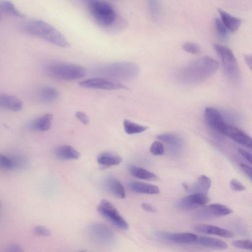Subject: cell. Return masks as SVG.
<instances>
[{"instance_id":"6da1fadb","label":"cell","mask_w":252,"mask_h":252,"mask_svg":"<svg viewBox=\"0 0 252 252\" xmlns=\"http://www.w3.org/2000/svg\"><path fill=\"white\" fill-rule=\"evenodd\" d=\"M218 68V62L213 59L201 57L180 69L177 73V79L184 84H196L211 77Z\"/></svg>"},{"instance_id":"7a4b0ae2","label":"cell","mask_w":252,"mask_h":252,"mask_svg":"<svg viewBox=\"0 0 252 252\" xmlns=\"http://www.w3.org/2000/svg\"><path fill=\"white\" fill-rule=\"evenodd\" d=\"M20 30L24 33L43 40L63 48H69L70 43L56 28L48 23L39 20H33L21 23Z\"/></svg>"},{"instance_id":"3957f363","label":"cell","mask_w":252,"mask_h":252,"mask_svg":"<svg viewBox=\"0 0 252 252\" xmlns=\"http://www.w3.org/2000/svg\"><path fill=\"white\" fill-rule=\"evenodd\" d=\"M93 73L96 76L111 79H130L135 78L139 73V67L130 62H119L100 66Z\"/></svg>"},{"instance_id":"277c9868","label":"cell","mask_w":252,"mask_h":252,"mask_svg":"<svg viewBox=\"0 0 252 252\" xmlns=\"http://www.w3.org/2000/svg\"><path fill=\"white\" fill-rule=\"evenodd\" d=\"M45 72L50 77L63 81L82 78L86 74L85 69L80 65L58 62L48 64L45 67Z\"/></svg>"},{"instance_id":"5b68a950","label":"cell","mask_w":252,"mask_h":252,"mask_svg":"<svg viewBox=\"0 0 252 252\" xmlns=\"http://www.w3.org/2000/svg\"><path fill=\"white\" fill-rule=\"evenodd\" d=\"M214 49L218 55L226 77L233 83H237L240 80L239 65L232 51L222 45L215 44Z\"/></svg>"},{"instance_id":"8992f818","label":"cell","mask_w":252,"mask_h":252,"mask_svg":"<svg viewBox=\"0 0 252 252\" xmlns=\"http://www.w3.org/2000/svg\"><path fill=\"white\" fill-rule=\"evenodd\" d=\"M88 8L93 19L102 26H111L116 20L115 10L110 4L106 2L93 0L88 3Z\"/></svg>"},{"instance_id":"52a82bcc","label":"cell","mask_w":252,"mask_h":252,"mask_svg":"<svg viewBox=\"0 0 252 252\" xmlns=\"http://www.w3.org/2000/svg\"><path fill=\"white\" fill-rule=\"evenodd\" d=\"M99 213L115 226L123 230H127L129 225L121 215L117 208L109 201L102 200L97 207Z\"/></svg>"},{"instance_id":"ba28073f","label":"cell","mask_w":252,"mask_h":252,"mask_svg":"<svg viewBox=\"0 0 252 252\" xmlns=\"http://www.w3.org/2000/svg\"><path fill=\"white\" fill-rule=\"evenodd\" d=\"M79 85L83 88L106 90L126 89V86L109 78L96 77L81 81Z\"/></svg>"},{"instance_id":"9c48e42d","label":"cell","mask_w":252,"mask_h":252,"mask_svg":"<svg viewBox=\"0 0 252 252\" xmlns=\"http://www.w3.org/2000/svg\"><path fill=\"white\" fill-rule=\"evenodd\" d=\"M232 212V210L225 205L219 203H214L198 210L194 216L199 220H207L225 216Z\"/></svg>"},{"instance_id":"30bf717a","label":"cell","mask_w":252,"mask_h":252,"mask_svg":"<svg viewBox=\"0 0 252 252\" xmlns=\"http://www.w3.org/2000/svg\"><path fill=\"white\" fill-rule=\"evenodd\" d=\"M155 236L158 239L162 241L178 244H195L198 235L192 233L179 232L171 233L158 231Z\"/></svg>"},{"instance_id":"8fae6325","label":"cell","mask_w":252,"mask_h":252,"mask_svg":"<svg viewBox=\"0 0 252 252\" xmlns=\"http://www.w3.org/2000/svg\"><path fill=\"white\" fill-rule=\"evenodd\" d=\"M209 201L207 194L195 193L181 199L177 206L181 210H192L204 206Z\"/></svg>"},{"instance_id":"7c38bea8","label":"cell","mask_w":252,"mask_h":252,"mask_svg":"<svg viewBox=\"0 0 252 252\" xmlns=\"http://www.w3.org/2000/svg\"><path fill=\"white\" fill-rule=\"evenodd\" d=\"M204 116L207 123L211 128L224 134L227 124L219 111L213 107H207L205 110Z\"/></svg>"},{"instance_id":"4fadbf2b","label":"cell","mask_w":252,"mask_h":252,"mask_svg":"<svg viewBox=\"0 0 252 252\" xmlns=\"http://www.w3.org/2000/svg\"><path fill=\"white\" fill-rule=\"evenodd\" d=\"M223 135H226L233 140L237 143L246 147L252 149L251 138L244 132L233 126L227 125Z\"/></svg>"},{"instance_id":"5bb4252c","label":"cell","mask_w":252,"mask_h":252,"mask_svg":"<svg viewBox=\"0 0 252 252\" xmlns=\"http://www.w3.org/2000/svg\"><path fill=\"white\" fill-rule=\"evenodd\" d=\"M194 230L196 232L202 233L219 236L225 238H232L233 233L227 229L217 226L201 224L194 227Z\"/></svg>"},{"instance_id":"9a60e30c","label":"cell","mask_w":252,"mask_h":252,"mask_svg":"<svg viewBox=\"0 0 252 252\" xmlns=\"http://www.w3.org/2000/svg\"><path fill=\"white\" fill-rule=\"evenodd\" d=\"M23 108L22 101L18 97L8 94H0V108L18 112Z\"/></svg>"},{"instance_id":"2e32d148","label":"cell","mask_w":252,"mask_h":252,"mask_svg":"<svg viewBox=\"0 0 252 252\" xmlns=\"http://www.w3.org/2000/svg\"><path fill=\"white\" fill-rule=\"evenodd\" d=\"M195 244L210 249L223 250L227 248V244L224 241L210 237L198 236Z\"/></svg>"},{"instance_id":"e0dca14e","label":"cell","mask_w":252,"mask_h":252,"mask_svg":"<svg viewBox=\"0 0 252 252\" xmlns=\"http://www.w3.org/2000/svg\"><path fill=\"white\" fill-rule=\"evenodd\" d=\"M128 186L131 191L136 193L155 195L160 193V189L157 186L141 182H129Z\"/></svg>"},{"instance_id":"ac0fdd59","label":"cell","mask_w":252,"mask_h":252,"mask_svg":"<svg viewBox=\"0 0 252 252\" xmlns=\"http://www.w3.org/2000/svg\"><path fill=\"white\" fill-rule=\"evenodd\" d=\"M211 181L210 179L205 176H200L196 183L191 187L184 185V187L190 192L195 193H202L207 194L211 187Z\"/></svg>"},{"instance_id":"d6986e66","label":"cell","mask_w":252,"mask_h":252,"mask_svg":"<svg viewBox=\"0 0 252 252\" xmlns=\"http://www.w3.org/2000/svg\"><path fill=\"white\" fill-rule=\"evenodd\" d=\"M221 21L228 31L234 32L240 27L241 24L240 19L230 15L221 9H218Z\"/></svg>"},{"instance_id":"ffe728a7","label":"cell","mask_w":252,"mask_h":252,"mask_svg":"<svg viewBox=\"0 0 252 252\" xmlns=\"http://www.w3.org/2000/svg\"><path fill=\"white\" fill-rule=\"evenodd\" d=\"M105 186L108 191L115 197L121 199L125 198V189L120 181L117 178L114 177H109L106 180Z\"/></svg>"},{"instance_id":"44dd1931","label":"cell","mask_w":252,"mask_h":252,"mask_svg":"<svg viewBox=\"0 0 252 252\" xmlns=\"http://www.w3.org/2000/svg\"><path fill=\"white\" fill-rule=\"evenodd\" d=\"M55 153L57 158L61 160H77L80 157L79 153L76 149L67 145L58 147Z\"/></svg>"},{"instance_id":"7402d4cb","label":"cell","mask_w":252,"mask_h":252,"mask_svg":"<svg viewBox=\"0 0 252 252\" xmlns=\"http://www.w3.org/2000/svg\"><path fill=\"white\" fill-rule=\"evenodd\" d=\"M91 228L95 237L99 238L100 241L109 242L113 240V231L109 227L105 224H93Z\"/></svg>"},{"instance_id":"603a6c76","label":"cell","mask_w":252,"mask_h":252,"mask_svg":"<svg viewBox=\"0 0 252 252\" xmlns=\"http://www.w3.org/2000/svg\"><path fill=\"white\" fill-rule=\"evenodd\" d=\"M53 115L48 113L38 117L33 121L31 125L32 130L39 132L48 131L51 127Z\"/></svg>"},{"instance_id":"cb8c5ba5","label":"cell","mask_w":252,"mask_h":252,"mask_svg":"<svg viewBox=\"0 0 252 252\" xmlns=\"http://www.w3.org/2000/svg\"><path fill=\"white\" fill-rule=\"evenodd\" d=\"M98 163L105 167H111L121 164L122 158L118 155L109 152L101 153L97 158Z\"/></svg>"},{"instance_id":"d4e9b609","label":"cell","mask_w":252,"mask_h":252,"mask_svg":"<svg viewBox=\"0 0 252 252\" xmlns=\"http://www.w3.org/2000/svg\"><path fill=\"white\" fill-rule=\"evenodd\" d=\"M39 96L43 102L51 103L58 99L59 92L56 89L53 87L45 86L40 90Z\"/></svg>"},{"instance_id":"484cf974","label":"cell","mask_w":252,"mask_h":252,"mask_svg":"<svg viewBox=\"0 0 252 252\" xmlns=\"http://www.w3.org/2000/svg\"><path fill=\"white\" fill-rule=\"evenodd\" d=\"M129 171L132 176L139 179L147 180H156L158 179L156 175L140 167L131 166Z\"/></svg>"},{"instance_id":"4316f807","label":"cell","mask_w":252,"mask_h":252,"mask_svg":"<svg viewBox=\"0 0 252 252\" xmlns=\"http://www.w3.org/2000/svg\"><path fill=\"white\" fill-rule=\"evenodd\" d=\"M124 128L128 135H134L143 133L147 130L146 126L136 124L129 120L125 119L123 122Z\"/></svg>"},{"instance_id":"83f0119b","label":"cell","mask_w":252,"mask_h":252,"mask_svg":"<svg viewBox=\"0 0 252 252\" xmlns=\"http://www.w3.org/2000/svg\"><path fill=\"white\" fill-rule=\"evenodd\" d=\"M0 11L16 17L22 18L25 17L12 3L9 1H0Z\"/></svg>"},{"instance_id":"f1b7e54d","label":"cell","mask_w":252,"mask_h":252,"mask_svg":"<svg viewBox=\"0 0 252 252\" xmlns=\"http://www.w3.org/2000/svg\"><path fill=\"white\" fill-rule=\"evenodd\" d=\"M157 138L174 148L178 149L181 145V139L178 137L173 134H163L158 136Z\"/></svg>"},{"instance_id":"f546056e","label":"cell","mask_w":252,"mask_h":252,"mask_svg":"<svg viewBox=\"0 0 252 252\" xmlns=\"http://www.w3.org/2000/svg\"><path fill=\"white\" fill-rule=\"evenodd\" d=\"M12 161L13 170H21L26 168L28 161L27 159L23 156L14 155L9 156Z\"/></svg>"},{"instance_id":"4dcf8cb0","label":"cell","mask_w":252,"mask_h":252,"mask_svg":"<svg viewBox=\"0 0 252 252\" xmlns=\"http://www.w3.org/2000/svg\"><path fill=\"white\" fill-rule=\"evenodd\" d=\"M215 27L218 36L223 40L227 38L228 30L222 23L220 19L217 18L215 21Z\"/></svg>"},{"instance_id":"1f68e13d","label":"cell","mask_w":252,"mask_h":252,"mask_svg":"<svg viewBox=\"0 0 252 252\" xmlns=\"http://www.w3.org/2000/svg\"><path fill=\"white\" fill-rule=\"evenodd\" d=\"M149 8L153 18L155 19H158L161 14V6L159 2L156 1H150Z\"/></svg>"},{"instance_id":"d6a6232c","label":"cell","mask_w":252,"mask_h":252,"mask_svg":"<svg viewBox=\"0 0 252 252\" xmlns=\"http://www.w3.org/2000/svg\"><path fill=\"white\" fill-rule=\"evenodd\" d=\"M232 245L237 248L251 251L252 249V241L248 239L237 240L232 243Z\"/></svg>"},{"instance_id":"836d02e7","label":"cell","mask_w":252,"mask_h":252,"mask_svg":"<svg viewBox=\"0 0 252 252\" xmlns=\"http://www.w3.org/2000/svg\"><path fill=\"white\" fill-rule=\"evenodd\" d=\"M0 169L6 170H13V164L9 156L0 153Z\"/></svg>"},{"instance_id":"e575fe53","label":"cell","mask_w":252,"mask_h":252,"mask_svg":"<svg viewBox=\"0 0 252 252\" xmlns=\"http://www.w3.org/2000/svg\"><path fill=\"white\" fill-rule=\"evenodd\" d=\"M150 151L152 154L156 156H160L164 154L165 148L161 143L155 141L151 146Z\"/></svg>"},{"instance_id":"d590c367","label":"cell","mask_w":252,"mask_h":252,"mask_svg":"<svg viewBox=\"0 0 252 252\" xmlns=\"http://www.w3.org/2000/svg\"><path fill=\"white\" fill-rule=\"evenodd\" d=\"M182 48L186 52L193 54H197L201 51L200 47L198 45L191 42L184 43L182 46Z\"/></svg>"},{"instance_id":"8d00e7d4","label":"cell","mask_w":252,"mask_h":252,"mask_svg":"<svg viewBox=\"0 0 252 252\" xmlns=\"http://www.w3.org/2000/svg\"><path fill=\"white\" fill-rule=\"evenodd\" d=\"M33 232L38 235L49 236L51 235L50 230L45 227L37 226L33 228Z\"/></svg>"},{"instance_id":"74e56055","label":"cell","mask_w":252,"mask_h":252,"mask_svg":"<svg viewBox=\"0 0 252 252\" xmlns=\"http://www.w3.org/2000/svg\"><path fill=\"white\" fill-rule=\"evenodd\" d=\"M231 188L237 192L243 191L246 190L245 187L236 179H232L230 182Z\"/></svg>"},{"instance_id":"f35d334b","label":"cell","mask_w":252,"mask_h":252,"mask_svg":"<svg viewBox=\"0 0 252 252\" xmlns=\"http://www.w3.org/2000/svg\"><path fill=\"white\" fill-rule=\"evenodd\" d=\"M4 252H24V251L20 245L12 244L7 247Z\"/></svg>"},{"instance_id":"ab89813d","label":"cell","mask_w":252,"mask_h":252,"mask_svg":"<svg viewBox=\"0 0 252 252\" xmlns=\"http://www.w3.org/2000/svg\"><path fill=\"white\" fill-rule=\"evenodd\" d=\"M76 117L83 124L88 125L89 123V119L88 116L83 112L78 111L76 113Z\"/></svg>"},{"instance_id":"60d3db41","label":"cell","mask_w":252,"mask_h":252,"mask_svg":"<svg viewBox=\"0 0 252 252\" xmlns=\"http://www.w3.org/2000/svg\"><path fill=\"white\" fill-rule=\"evenodd\" d=\"M240 166L244 173L250 178V180H252V171L251 167L243 163L240 164Z\"/></svg>"},{"instance_id":"b9f144b4","label":"cell","mask_w":252,"mask_h":252,"mask_svg":"<svg viewBox=\"0 0 252 252\" xmlns=\"http://www.w3.org/2000/svg\"><path fill=\"white\" fill-rule=\"evenodd\" d=\"M239 153L250 163L252 162V155L251 153L245 150L240 149L238 150Z\"/></svg>"},{"instance_id":"7bdbcfd3","label":"cell","mask_w":252,"mask_h":252,"mask_svg":"<svg viewBox=\"0 0 252 252\" xmlns=\"http://www.w3.org/2000/svg\"><path fill=\"white\" fill-rule=\"evenodd\" d=\"M142 208L146 211L151 212H156L155 209L150 204L148 203H143L142 204Z\"/></svg>"},{"instance_id":"ee69618b","label":"cell","mask_w":252,"mask_h":252,"mask_svg":"<svg viewBox=\"0 0 252 252\" xmlns=\"http://www.w3.org/2000/svg\"><path fill=\"white\" fill-rule=\"evenodd\" d=\"M244 59L248 66L251 69L252 67V57L251 55H245Z\"/></svg>"},{"instance_id":"f6af8a7d","label":"cell","mask_w":252,"mask_h":252,"mask_svg":"<svg viewBox=\"0 0 252 252\" xmlns=\"http://www.w3.org/2000/svg\"><path fill=\"white\" fill-rule=\"evenodd\" d=\"M78 252H88L86 251H85V250H82V251H79Z\"/></svg>"},{"instance_id":"bcb514c9","label":"cell","mask_w":252,"mask_h":252,"mask_svg":"<svg viewBox=\"0 0 252 252\" xmlns=\"http://www.w3.org/2000/svg\"><path fill=\"white\" fill-rule=\"evenodd\" d=\"M1 15H0V19H1Z\"/></svg>"}]
</instances>
